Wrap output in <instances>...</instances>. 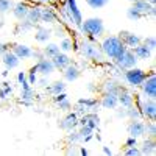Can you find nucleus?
<instances>
[{
  "mask_svg": "<svg viewBox=\"0 0 156 156\" xmlns=\"http://www.w3.org/2000/svg\"><path fill=\"white\" fill-rule=\"evenodd\" d=\"M100 50L103 56L109 61H114L115 58H119L123 51L126 50L125 44L122 42V39L115 34H109V36H103L101 37V42L98 44Z\"/></svg>",
  "mask_w": 156,
  "mask_h": 156,
  "instance_id": "nucleus-1",
  "label": "nucleus"
},
{
  "mask_svg": "<svg viewBox=\"0 0 156 156\" xmlns=\"http://www.w3.org/2000/svg\"><path fill=\"white\" fill-rule=\"evenodd\" d=\"M80 30L86 36L87 41L98 42V39L105 36V22L101 17H87L81 22Z\"/></svg>",
  "mask_w": 156,
  "mask_h": 156,
  "instance_id": "nucleus-2",
  "label": "nucleus"
},
{
  "mask_svg": "<svg viewBox=\"0 0 156 156\" xmlns=\"http://www.w3.org/2000/svg\"><path fill=\"white\" fill-rule=\"evenodd\" d=\"M73 50H78V51H80V55L83 56V59L90 61V62H103L106 59L105 56H103V53H101L98 42L87 41L86 37L83 39V41L76 42Z\"/></svg>",
  "mask_w": 156,
  "mask_h": 156,
  "instance_id": "nucleus-3",
  "label": "nucleus"
},
{
  "mask_svg": "<svg viewBox=\"0 0 156 156\" xmlns=\"http://www.w3.org/2000/svg\"><path fill=\"white\" fill-rule=\"evenodd\" d=\"M134 105L139 108L142 119L145 120H156V103L154 98H144L142 95H134Z\"/></svg>",
  "mask_w": 156,
  "mask_h": 156,
  "instance_id": "nucleus-4",
  "label": "nucleus"
},
{
  "mask_svg": "<svg viewBox=\"0 0 156 156\" xmlns=\"http://www.w3.org/2000/svg\"><path fill=\"white\" fill-rule=\"evenodd\" d=\"M147 72L144 69L140 67H131V69H126L122 72V78L125 80V83L131 87V89H137L142 83H144V80L147 78Z\"/></svg>",
  "mask_w": 156,
  "mask_h": 156,
  "instance_id": "nucleus-5",
  "label": "nucleus"
},
{
  "mask_svg": "<svg viewBox=\"0 0 156 156\" xmlns=\"http://www.w3.org/2000/svg\"><path fill=\"white\" fill-rule=\"evenodd\" d=\"M112 62H114V66H115V67H119V69L123 72V70H126V69L136 67V66H137V62H139V59L136 58V55L133 53V50H131V48H126L123 53H122L119 58H115Z\"/></svg>",
  "mask_w": 156,
  "mask_h": 156,
  "instance_id": "nucleus-6",
  "label": "nucleus"
},
{
  "mask_svg": "<svg viewBox=\"0 0 156 156\" xmlns=\"http://www.w3.org/2000/svg\"><path fill=\"white\" fill-rule=\"evenodd\" d=\"M64 9L67 11L70 22L75 25V27L80 28V25L83 22V14H81L80 8H78L76 0H64Z\"/></svg>",
  "mask_w": 156,
  "mask_h": 156,
  "instance_id": "nucleus-7",
  "label": "nucleus"
},
{
  "mask_svg": "<svg viewBox=\"0 0 156 156\" xmlns=\"http://www.w3.org/2000/svg\"><path fill=\"white\" fill-rule=\"evenodd\" d=\"M140 95L144 98H154L156 97V75L151 70L140 86Z\"/></svg>",
  "mask_w": 156,
  "mask_h": 156,
  "instance_id": "nucleus-8",
  "label": "nucleus"
},
{
  "mask_svg": "<svg viewBox=\"0 0 156 156\" xmlns=\"http://www.w3.org/2000/svg\"><path fill=\"white\" fill-rule=\"evenodd\" d=\"M78 120H80V115H78L75 111H67L66 112V115L62 117V119L59 120V123H58V126L62 129V131H70V129H73V128H78Z\"/></svg>",
  "mask_w": 156,
  "mask_h": 156,
  "instance_id": "nucleus-9",
  "label": "nucleus"
},
{
  "mask_svg": "<svg viewBox=\"0 0 156 156\" xmlns=\"http://www.w3.org/2000/svg\"><path fill=\"white\" fill-rule=\"evenodd\" d=\"M126 131L133 137H137V139L144 137L145 136V122H144V119H129Z\"/></svg>",
  "mask_w": 156,
  "mask_h": 156,
  "instance_id": "nucleus-10",
  "label": "nucleus"
},
{
  "mask_svg": "<svg viewBox=\"0 0 156 156\" xmlns=\"http://www.w3.org/2000/svg\"><path fill=\"white\" fill-rule=\"evenodd\" d=\"M100 123H101V119L97 114V111H87V112L81 114L80 120H78V125H87V126L94 128V129H98Z\"/></svg>",
  "mask_w": 156,
  "mask_h": 156,
  "instance_id": "nucleus-11",
  "label": "nucleus"
},
{
  "mask_svg": "<svg viewBox=\"0 0 156 156\" xmlns=\"http://www.w3.org/2000/svg\"><path fill=\"white\" fill-rule=\"evenodd\" d=\"M120 39H122V42L125 44V47L126 48H133V47H136L137 44H140L142 42V37L140 36H137L136 33H133V31H126V30H122L119 34Z\"/></svg>",
  "mask_w": 156,
  "mask_h": 156,
  "instance_id": "nucleus-12",
  "label": "nucleus"
},
{
  "mask_svg": "<svg viewBox=\"0 0 156 156\" xmlns=\"http://www.w3.org/2000/svg\"><path fill=\"white\" fill-rule=\"evenodd\" d=\"M61 72H62V78H64L66 83H75L78 78L81 76V67H78L76 64H73V62H70L69 66L64 70H61Z\"/></svg>",
  "mask_w": 156,
  "mask_h": 156,
  "instance_id": "nucleus-13",
  "label": "nucleus"
},
{
  "mask_svg": "<svg viewBox=\"0 0 156 156\" xmlns=\"http://www.w3.org/2000/svg\"><path fill=\"white\" fill-rule=\"evenodd\" d=\"M133 8L136 11H139L144 17H147V16L154 17V14H156V6L150 5L147 0H134V2H133Z\"/></svg>",
  "mask_w": 156,
  "mask_h": 156,
  "instance_id": "nucleus-14",
  "label": "nucleus"
},
{
  "mask_svg": "<svg viewBox=\"0 0 156 156\" xmlns=\"http://www.w3.org/2000/svg\"><path fill=\"white\" fill-rule=\"evenodd\" d=\"M36 69H37V73L42 75V76H50L51 73L56 72V69H55L50 58H42V59L36 61Z\"/></svg>",
  "mask_w": 156,
  "mask_h": 156,
  "instance_id": "nucleus-15",
  "label": "nucleus"
},
{
  "mask_svg": "<svg viewBox=\"0 0 156 156\" xmlns=\"http://www.w3.org/2000/svg\"><path fill=\"white\" fill-rule=\"evenodd\" d=\"M137 147H139V151L142 156H151L156 153V140H154V137L147 136L140 144H137Z\"/></svg>",
  "mask_w": 156,
  "mask_h": 156,
  "instance_id": "nucleus-16",
  "label": "nucleus"
},
{
  "mask_svg": "<svg viewBox=\"0 0 156 156\" xmlns=\"http://www.w3.org/2000/svg\"><path fill=\"white\" fill-rule=\"evenodd\" d=\"M9 50L19 59H30L31 58V53H33V48L30 45H27V44H12Z\"/></svg>",
  "mask_w": 156,
  "mask_h": 156,
  "instance_id": "nucleus-17",
  "label": "nucleus"
},
{
  "mask_svg": "<svg viewBox=\"0 0 156 156\" xmlns=\"http://www.w3.org/2000/svg\"><path fill=\"white\" fill-rule=\"evenodd\" d=\"M100 106L105 108V109L114 111L117 106H119L117 95H115V94H111V92H103V95L100 97Z\"/></svg>",
  "mask_w": 156,
  "mask_h": 156,
  "instance_id": "nucleus-18",
  "label": "nucleus"
},
{
  "mask_svg": "<svg viewBox=\"0 0 156 156\" xmlns=\"http://www.w3.org/2000/svg\"><path fill=\"white\" fill-rule=\"evenodd\" d=\"M117 100H119V106L128 108V106L134 105V94L128 87H123L120 92L117 94Z\"/></svg>",
  "mask_w": 156,
  "mask_h": 156,
  "instance_id": "nucleus-19",
  "label": "nucleus"
},
{
  "mask_svg": "<svg viewBox=\"0 0 156 156\" xmlns=\"http://www.w3.org/2000/svg\"><path fill=\"white\" fill-rule=\"evenodd\" d=\"M51 62H53V66H55L56 70H64L72 62V58L69 56V53L59 51V53H56L53 58H51Z\"/></svg>",
  "mask_w": 156,
  "mask_h": 156,
  "instance_id": "nucleus-20",
  "label": "nucleus"
},
{
  "mask_svg": "<svg viewBox=\"0 0 156 156\" xmlns=\"http://www.w3.org/2000/svg\"><path fill=\"white\" fill-rule=\"evenodd\" d=\"M28 9H30V5L27 2H23V0H20V2L12 5L11 12H12V16H14L17 20H23L25 17H27V14H28Z\"/></svg>",
  "mask_w": 156,
  "mask_h": 156,
  "instance_id": "nucleus-21",
  "label": "nucleus"
},
{
  "mask_svg": "<svg viewBox=\"0 0 156 156\" xmlns=\"http://www.w3.org/2000/svg\"><path fill=\"white\" fill-rule=\"evenodd\" d=\"M123 87L125 86L117 80V78H108V80L101 84V90H103V92H111V94H115V95L119 94Z\"/></svg>",
  "mask_w": 156,
  "mask_h": 156,
  "instance_id": "nucleus-22",
  "label": "nucleus"
},
{
  "mask_svg": "<svg viewBox=\"0 0 156 156\" xmlns=\"http://www.w3.org/2000/svg\"><path fill=\"white\" fill-rule=\"evenodd\" d=\"M78 105H81L86 112L87 111H97L100 108V98H95V97H81L76 100Z\"/></svg>",
  "mask_w": 156,
  "mask_h": 156,
  "instance_id": "nucleus-23",
  "label": "nucleus"
},
{
  "mask_svg": "<svg viewBox=\"0 0 156 156\" xmlns=\"http://www.w3.org/2000/svg\"><path fill=\"white\" fill-rule=\"evenodd\" d=\"M2 62H3V66H5V69H8V70H12V69H16V67H19V64H20V59L12 53L11 50H8L6 53H3L2 55Z\"/></svg>",
  "mask_w": 156,
  "mask_h": 156,
  "instance_id": "nucleus-24",
  "label": "nucleus"
},
{
  "mask_svg": "<svg viewBox=\"0 0 156 156\" xmlns=\"http://www.w3.org/2000/svg\"><path fill=\"white\" fill-rule=\"evenodd\" d=\"M131 50H133V53L136 55V58H137L139 61H148V59L151 58V53H153V51H151L144 42L137 44V45L133 47Z\"/></svg>",
  "mask_w": 156,
  "mask_h": 156,
  "instance_id": "nucleus-25",
  "label": "nucleus"
},
{
  "mask_svg": "<svg viewBox=\"0 0 156 156\" xmlns=\"http://www.w3.org/2000/svg\"><path fill=\"white\" fill-rule=\"evenodd\" d=\"M53 36V31L47 27H36L34 31V41L39 44H47L50 41V37Z\"/></svg>",
  "mask_w": 156,
  "mask_h": 156,
  "instance_id": "nucleus-26",
  "label": "nucleus"
},
{
  "mask_svg": "<svg viewBox=\"0 0 156 156\" xmlns=\"http://www.w3.org/2000/svg\"><path fill=\"white\" fill-rule=\"evenodd\" d=\"M41 22L42 23H47V25H51V23H56L58 22V14L55 12L53 8H42L41 6Z\"/></svg>",
  "mask_w": 156,
  "mask_h": 156,
  "instance_id": "nucleus-27",
  "label": "nucleus"
},
{
  "mask_svg": "<svg viewBox=\"0 0 156 156\" xmlns=\"http://www.w3.org/2000/svg\"><path fill=\"white\" fill-rule=\"evenodd\" d=\"M45 90H47V94H50V95H56L59 92H66V90H67V84H66L64 80H56L53 83H48Z\"/></svg>",
  "mask_w": 156,
  "mask_h": 156,
  "instance_id": "nucleus-28",
  "label": "nucleus"
},
{
  "mask_svg": "<svg viewBox=\"0 0 156 156\" xmlns=\"http://www.w3.org/2000/svg\"><path fill=\"white\" fill-rule=\"evenodd\" d=\"M20 86H22V92H20V100H23V101H33L34 100V89H33V86L25 80V81H22L20 83Z\"/></svg>",
  "mask_w": 156,
  "mask_h": 156,
  "instance_id": "nucleus-29",
  "label": "nucleus"
},
{
  "mask_svg": "<svg viewBox=\"0 0 156 156\" xmlns=\"http://www.w3.org/2000/svg\"><path fill=\"white\" fill-rule=\"evenodd\" d=\"M25 19H28L33 25H37L41 22V6H30L28 9V14Z\"/></svg>",
  "mask_w": 156,
  "mask_h": 156,
  "instance_id": "nucleus-30",
  "label": "nucleus"
},
{
  "mask_svg": "<svg viewBox=\"0 0 156 156\" xmlns=\"http://www.w3.org/2000/svg\"><path fill=\"white\" fill-rule=\"evenodd\" d=\"M42 51H44V56H45V58H50V59H51L56 53H59L61 50H59V45H58L56 42H47L45 47L42 48Z\"/></svg>",
  "mask_w": 156,
  "mask_h": 156,
  "instance_id": "nucleus-31",
  "label": "nucleus"
},
{
  "mask_svg": "<svg viewBox=\"0 0 156 156\" xmlns=\"http://www.w3.org/2000/svg\"><path fill=\"white\" fill-rule=\"evenodd\" d=\"M58 45H59V50L61 51H64V53H70V51L73 50V47H75V42H73V39L64 36L61 41H59Z\"/></svg>",
  "mask_w": 156,
  "mask_h": 156,
  "instance_id": "nucleus-32",
  "label": "nucleus"
},
{
  "mask_svg": "<svg viewBox=\"0 0 156 156\" xmlns=\"http://www.w3.org/2000/svg\"><path fill=\"white\" fill-rule=\"evenodd\" d=\"M34 27H36V25H33L28 19H23V20H19L17 28H16V33H19V31H22V33L31 31V30H34Z\"/></svg>",
  "mask_w": 156,
  "mask_h": 156,
  "instance_id": "nucleus-33",
  "label": "nucleus"
},
{
  "mask_svg": "<svg viewBox=\"0 0 156 156\" xmlns=\"http://www.w3.org/2000/svg\"><path fill=\"white\" fill-rule=\"evenodd\" d=\"M67 142H69V144H72V145L80 144V142H81V134L78 133L76 128H73V129H70V131H67Z\"/></svg>",
  "mask_w": 156,
  "mask_h": 156,
  "instance_id": "nucleus-34",
  "label": "nucleus"
},
{
  "mask_svg": "<svg viewBox=\"0 0 156 156\" xmlns=\"http://www.w3.org/2000/svg\"><path fill=\"white\" fill-rule=\"evenodd\" d=\"M125 111H126V119L128 120L129 119H142V114H140V111L136 105H131V106L125 108Z\"/></svg>",
  "mask_w": 156,
  "mask_h": 156,
  "instance_id": "nucleus-35",
  "label": "nucleus"
},
{
  "mask_svg": "<svg viewBox=\"0 0 156 156\" xmlns=\"http://www.w3.org/2000/svg\"><path fill=\"white\" fill-rule=\"evenodd\" d=\"M84 2L90 9H101L109 3V0H84Z\"/></svg>",
  "mask_w": 156,
  "mask_h": 156,
  "instance_id": "nucleus-36",
  "label": "nucleus"
},
{
  "mask_svg": "<svg viewBox=\"0 0 156 156\" xmlns=\"http://www.w3.org/2000/svg\"><path fill=\"white\" fill-rule=\"evenodd\" d=\"M12 94V86H9V83H2V87H0V100H6L9 95Z\"/></svg>",
  "mask_w": 156,
  "mask_h": 156,
  "instance_id": "nucleus-37",
  "label": "nucleus"
},
{
  "mask_svg": "<svg viewBox=\"0 0 156 156\" xmlns=\"http://www.w3.org/2000/svg\"><path fill=\"white\" fill-rule=\"evenodd\" d=\"M37 69H36V64H34V66L27 72V81L31 84V86H34V84H37Z\"/></svg>",
  "mask_w": 156,
  "mask_h": 156,
  "instance_id": "nucleus-38",
  "label": "nucleus"
},
{
  "mask_svg": "<svg viewBox=\"0 0 156 156\" xmlns=\"http://www.w3.org/2000/svg\"><path fill=\"white\" fill-rule=\"evenodd\" d=\"M55 105H56V108H58L61 112H67V111H70V109H72V103H70V100H69V98H64V100H61V101L55 103Z\"/></svg>",
  "mask_w": 156,
  "mask_h": 156,
  "instance_id": "nucleus-39",
  "label": "nucleus"
},
{
  "mask_svg": "<svg viewBox=\"0 0 156 156\" xmlns=\"http://www.w3.org/2000/svg\"><path fill=\"white\" fill-rule=\"evenodd\" d=\"M145 134L148 137H156V123L151 120L145 122Z\"/></svg>",
  "mask_w": 156,
  "mask_h": 156,
  "instance_id": "nucleus-40",
  "label": "nucleus"
},
{
  "mask_svg": "<svg viewBox=\"0 0 156 156\" xmlns=\"http://www.w3.org/2000/svg\"><path fill=\"white\" fill-rule=\"evenodd\" d=\"M78 133L81 134V139L83 137H86V136H90V134H94L95 133V129L94 128H90V126H87V125H78Z\"/></svg>",
  "mask_w": 156,
  "mask_h": 156,
  "instance_id": "nucleus-41",
  "label": "nucleus"
},
{
  "mask_svg": "<svg viewBox=\"0 0 156 156\" xmlns=\"http://www.w3.org/2000/svg\"><path fill=\"white\" fill-rule=\"evenodd\" d=\"M126 17H128L129 20H140L144 16H142L139 11H136L133 6H129V8L126 9Z\"/></svg>",
  "mask_w": 156,
  "mask_h": 156,
  "instance_id": "nucleus-42",
  "label": "nucleus"
},
{
  "mask_svg": "<svg viewBox=\"0 0 156 156\" xmlns=\"http://www.w3.org/2000/svg\"><path fill=\"white\" fill-rule=\"evenodd\" d=\"M12 0H0V16L2 14H6L8 11H11L12 8Z\"/></svg>",
  "mask_w": 156,
  "mask_h": 156,
  "instance_id": "nucleus-43",
  "label": "nucleus"
},
{
  "mask_svg": "<svg viewBox=\"0 0 156 156\" xmlns=\"http://www.w3.org/2000/svg\"><path fill=\"white\" fill-rule=\"evenodd\" d=\"M123 154L125 156H140V151H139L137 145H134V147H125Z\"/></svg>",
  "mask_w": 156,
  "mask_h": 156,
  "instance_id": "nucleus-44",
  "label": "nucleus"
},
{
  "mask_svg": "<svg viewBox=\"0 0 156 156\" xmlns=\"http://www.w3.org/2000/svg\"><path fill=\"white\" fill-rule=\"evenodd\" d=\"M142 42H144L151 51L156 48V39H154V36H147V37H144V39H142Z\"/></svg>",
  "mask_w": 156,
  "mask_h": 156,
  "instance_id": "nucleus-45",
  "label": "nucleus"
},
{
  "mask_svg": "<svg viewBox=\"0 0 156 156\" xmlns=\"http://www.w3.org/2000/svg\"><path fill=\"white\" fill-rule=\"evenodd\" d=\"M114 111H115V117H117V119H126V111H125V108L117 106Z\"/></svg>",
  "mask_w": 156,
  "mask_h": 156,
  "instance_id": "nucleus-46",
  "label": "nucleus"
},
{
  "mask_svg": "<svg viewBox=\"0 0 156 156\" xmlns=\"http://www.w3.org/2000/svg\"><path fill=\"white\" fill-rule=\"evenodd\" d=\"M31 58H33L34 61H39V59L45 58V56H44V51H42V48H39V50H33V53H31Z\"/></svg>",
  "mask_w": 156,
  "mask_h": 156,
  "instance_id": "nucleus-47",
  "label": "nucleus"
},
{
  "mask_svg": "<svg viewBox=\"0 0 156 156\" xmlns=\"http://www.w3.org/2000/svg\"><path fill=\"white\" fill-rule=\"evenodd\" d=\"M139 142H137V137H133V136H128V139L125 140V147H134L137 145Z\"/></svg>",
  "mask_w": 156,
  "mask_h": 156,
  "instance_id": "nucleus-48",
  "label": "nucleus"
},
{
  "mask_svg": "<svg viewBox=\"0 0 156 156\" xmlns=\"http://www.w3.org/2000/svg\"><path fill=\"white\" fill-rule=\"evenodd\" d=\"M64 98H67V92H59V94H56V95H51V100H53V103H58V101H61V100H64Z\"/></svg>",
  "mask_w": 156,
  "mask_h": 156,
  "instance_id": "nucleus-49",
  "label": "nucleus"
},
{
  "mask_svg": "<svg viewBox=\"0 0 156 156\" xmlns=\"http://www.w3.org/2000/svg\"><path fill=\"white\" fill-rule=\"evenodd\" d=\"M48 83H50L48 76H42V75H41V78H37V84L41 86V87H47Z\"/></svg>",
  "mask_w": 156,
  "mask_h": 156,
  "instance_id": "nucleus-50",
  "label": "nucleus"
},
{
  "mask_svg": "<svg viewBox=\"0 0 156 156\" xmlns=\"http://www.w3.org/2000/svg\"><path fill=\"white\" fill-rule=\"evenodd\" d=\"M16 78H17V83L20 84L22 81H25V80H27V72H19Z\"/></svg>",
  "mask_w": 156,
  "mask_h": 156,
  "instance_id": "nucleus-51",
  "label": "nucleus"
},
{
  "mask_svg": "<svg viewBox=\"0 0 156 156\" xmlns=\"http://www.w3.org/2000/svg\"><path fill=\"white\" fill-rule=\"evenodd\" d=\"M9 50V45L5 44V42H0V56H2L3 53H6V51Z\"/></svg>",
  "mask_w": 156,
  "mask_h": 156,
  "instance_id": "nucleus-52",
  "label": "nucleus"
},
{
  "mask_svg": "<svg viewBox=\"0 0 156 156\" xmlns=\"http://www.w3.org/2000/svg\"><path fill=\"white\" fill-rule=\"evenodd\" d=\"M86 87H87L89 92H97V89H98V87H97V84H94V83H87V86H86Z\"/></svg>",
  "mask_w": 156,
  "mask_h": 156,
  "instance_id": "nucleus-53",
  "label": "nucleus"
},
{
  "mask_svg": "<svg viewBox=\"0 0 156 156\" xmlns=\"http://www.w3.org/2000/svg\"><path fill=\"white\" fill-rule=\"evenodd\" d=\"M101 153H103V154H109V156H111V154H112V150H111L108 145H103V147H101Z\"/></svg>",
  "mask_w": 156,
  "mask_h": 156,
  "instance_id": "nucleus-54",
  "label": "nucleus"
},
{
  "mask_svg": "<svg viewBox=\"0 0 156 156\" xmlns=\"http://www.w3.org/2000/svg\"><path fill=\"white\" fill-rule=\"evenodd\" d=\"M55 36H58V37H61V39H62V37H64V30H62L61 27H59V28H56V34H55Z\"/></svg>",
  "mask_w": 156,
  "mask_h": 156,
  "instance_id": "nucleus-55",
  "label": "nucleus"
},
{
  "mask_svg": "<svg viewBox=\"0 0 156 156\" xmlns=\"http://www.w3.org/2000/svg\"><path fill=\"white\" fill-rule=\"evenodd\" d=\"M78 153H80V154H83V156H86V154H89V150H87V148H84V147H80Z\"/></svg>",
  "mask_w": 156,
  "mask_h": 156,
  "instance_id": "nucleus-56",
  "label": "nucleus"
},
{
  "mask_svg": "<svg viewBox=\"0 0 156 156\" xmlns=\"http://www.w3.org/2000/svg\"><path fill=\"white\" fill-rule=\"evenodd\" d=\"M8 73H9V70H8V69H5V70L2 72V76H3V78H6V76H8Z\"/></svg>",
  "mask_w": 156,
  "mask_h": 156,
  "instance_id": "nucleus-57",
  "label": "nucleus"
},
{
  "mask_svg": "<svg viewBox=\"0 0 156 156\" xmlns=\"http://www.w3.org/2000/svg\"><path fill=\"white\" fill-rule=\"evenodd\" d=\"M36 2H41V3H50V2H53V0H36Z\"/></svg>",
  "mask_w": 156,
  "mask_h": 156,
  "instance_id": "nucleus-58",
  "label": "nucleus"
},
{
  "mask_svg": "<svg viewBox=\"0 0 156 156\" xmlns=\"http://www.w3.org/2000/svg\"><path fill=\"white\" fill-rule=\"evenodd\" d=\"M3 25H5V22H3V19H2V16H0V28H2V27H3Z\"/></svg>",
  "mask_w": 156,
  "mask_h": 156,
  "instance_id": "nucleus-59",
  "label": "nucleus"
},
{
  "mask_svg": "<svg viewBox=\"0 0 156 156\" xmlns=\"http://www.w3.org/2000/svg\"><path fill=\"white\" fill-rule=\"evenodd\" d=\"M147 2H148L150 5H156V0H147Z\"/></svg>",
  "mask_w": 156,
  "mask_h": 156,
  "instance_id": "nucleus-60",
  "label": "nucleus"
},
{
  "mask_svg": "<svg viewBox=\"0 0 156 156\" xmlns=\"http://www.w3.org/2000/svg\"><path fill=\"white\" fill-rule=\"evenodd\" d=\"M129 2H134V0H129Z\"/></svg>",
  "mask_w": 156,
  "mask_h": 156,
  "instance_id": "nucleus-61",
  "label": "nucleus"
}]
</instances>
